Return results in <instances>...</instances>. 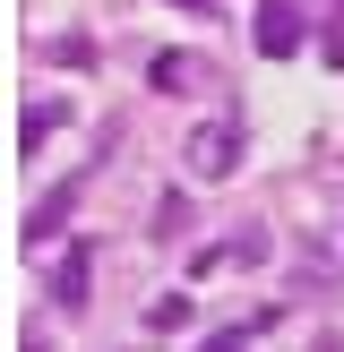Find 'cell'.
<instances>
[{"label": "cell", "mask_w": 344, "mask_h": 352, "mask_svg": "<svg viewBox=\"0 0 344 352\" xmlns=\"http://www.w3.org/2000/svg\"><path fill=\"white\" fill-rule=\"evenodd\" d=\"M181 164L198 172V181H224V172L241 164V112H215V120H198V129H189V146H181Z\"/></svg>", "instance_id": "cell-1"}, {"label": "cell", "mask_w": 344, "mask_h": 352, "mask_svg": "<svg viewBox=\"0 0 344 352\" xmlns=\"http://www.w3.org/2000/svg\"><path fill=\"white\" fill-rule=\"evenodd\" d=\"M86 292H95V241H69L52 267V309H86Z\"/></svg>", "instance_id": "cell-2"}, {"label": "cell", "mask_w": 344, "mask_h": 352, "mask_svg": "<svg viewBox=\"0 0 344 352\" xmlns=\"http://www.w3.org/2000/svg\"><path fill=\"white\" fill-rule=\"evenodd\" d=\"M250 34H258L267 60H284V52L301 43V9H292V0H258V9H250Z\"/></svg>", "instance_id": "cell-3"}, {"label": "cell", "mask_w": 344, "mask_h": 352, "mask_svg": "<svg viewBox=\"0 0 344 352\" xmlns=\"http://www.w3.org/2000/svg\"><path fill=\"white\" fill-rule=\"evenodd\" d=\"M78 189H86V172H69V181L52 189V198L34 206V215H26V241H34V250H43V241H52V232H61V223H69V206H78Z\"/></svg>", "instance_id": "cell-4"}, {"label": "cell", "mask_w": 344, "mask_h": 352, "mask_svg": "<svg viewBox=\"0 0 344 352\" xmlns=\"http://www.w3.org/2000/svg\"><path fill=\"white\" fill-rule=\"evenodd\" d=\"M61 120H69V103H34V112H26V120H17V146H26V155H34V146H43V138H52V129H61Z\"/></svg>", "instance_id": "cell-5"}, {"label": "cell", "mask_w": 344, "mask_h": 352, "mask_svg": "<svg viewBox=\"0 0 344 352\" xmlns=\"http://www.w3.org/2000/svg\"><path fill=\"white\" fill-rule=\"evenodd\" d=\"M147 327H155V336H172V327H189V292H164V301L147 309Z\"/></svg>", "instance_id": "cell-6"}, {"label": "cell", "mask_w": 344, "mask_h": 352, "mask_svg": "<svg viewBox=\"0 0 344 352\" xmlns=\"http://www.w3.org/2000/svg\"><path fill=\"white\" fill-rule=\"evenodd\" d=\"M52 60H61V69H95V43H86V34H61V43H52Z\"/></svg>", "instance_id": "cell-7"}, {"label": "cell", "mask_w": 344, "mask_h": 352, "mask_svg": "<svg viewBox=\"0 0 344 352\" xmlns=\"http://www.w3.org/2000/svg\"><path fill=\"white\" fill-rule=\"evenodd\" d=\"M147 78H155V86H164V95H181V86H189V60H181V52H164V60H155V69H147Z\"/></svg>", "instance_id": "cell-8"}, {"label": "cell", "mask_w": 344, "mask_h": 352, "mask_svg": "<svg viewBox=\"0 0 344 352\" xmlns=\"http://www.w3.org/2000/svg\"><path fill=\"white\" fill-rule=\"evenodd\" d=\"M181 215H189V198H181V189H172V198L155 206V241H172V232H181Z\"/></svg>", "instance_id": "cell-9"}, {"label": "cell", "mask_w": 344, "mask_h": 352, "mask_svg": "<svg viewBox=\"0 0 344 352\" xmlns=\"http://www.w3.org/2000/svg\"><path fill=\"white\" fill-rule=\"evenodd\" d=\"M258 258H267V232H258V223H250V232H233V267H258Z\"/></svg>", "instance_id": "cell-10"}, {"label": "cell", "mask_w": 344, "mask_h": 352, "mask_svg": "<svg viewBox=\"0 0 344 352\" xmlns=\"http://www.w3.org/2000/svg\"><path fill=\"white\" fill-rule=\"evenodd\" d=\"M198 352H250V327H224V336H206Z\"/></svg>", "instance_id": "cell-11"}, {"label": "cell", "mask_w": 344, "mask_h": 352, "mask_svg": "<svg viewBox=\"0 0 344 352\" xmlns=\"http://www.w3.org/2000/svg\"><path fill=\"white\" fill-rule=\"evenodd\" d=\"M172 9H215V0H172Z\"/></svg>", "instance_id": "cell-12"}]
</instances>
